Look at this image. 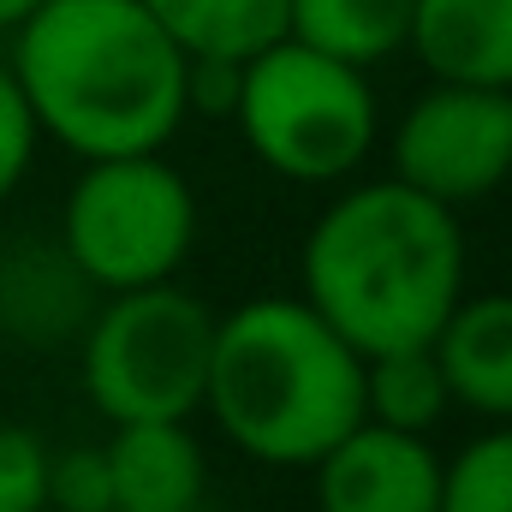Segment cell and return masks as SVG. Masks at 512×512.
Wrapping results in <instances>:
<instances>
[{
    "label": "cell",
    "instance_id": "3",
    "mask_svg": "<svg viewBox=\"0 0 512 512\" xmlns=\"http://www.w3.org/2000/svg\"><path fill=\"white\" fill-rule=\"evenodd\" d=\"M203 411L233 453L268 471H310L364 423V352L298 292H262L215 316Z\"/></svg>",
    "mask_w": 512,
    "mask_h": 512
},
{
    "label": "cell",
    "instance_id": "4",
    "mask_svg": "<svg viewBox=\"0 0 512 512\" xmlns=\"http://www.w3.org/2000/svg\"><path fill=\"white\" fill-rule=\"evenodd\" d=\"M227 120L262 173L310 191L358 179L382 143V102L370 72L298 36H274L251 60H239V90Z\"/></svg>",
    "mask_w": 512,
    "mask_h": 512
},
{
    "label": "cell",
    "instance_id": "7",
    "mask_svg": "<svg viewBox=\"0 0 512 512\" xmlns=\"http://www.w3.org/2000/svg\"><path fill=\"white\" fill-rule=\"evenodd\" d=\"M387 173L411 191L471 209L512 185V90L429 78L387 131Z\"/></svg>",
    "mask_w": 512,
    "mask_h": 512
},
{
    "label": "cell",
    "instance_id": "15",
    "mask_svg": "<svg viewBox=\"0 0 512 512\" xmlns=\"http://www.w3.org/2000/svg\"><path fill=\"white\" fill-rule=\"evenodd\" d=\"M453 411L447 376L435 364V346H405V352H376L364 358V417L387 429L435 435Z\"/></svg>",
    "mask_w": 512,
    "mask_h": 512
},
{
    "label": "cell",
    "instance_id": "1",
    "mask_svg": "<svg viewBox=\"0 0 512 512\" xmlns=\"http://www.w3.org/2000/svg\"><path fill=\"white\" fill-rule=\"evenodd\" d=\"M6 60L42 143L78 161L167 149L191 120V54L143 0H42Z\"/></svg>",
    "mask_w": 512,
    "mask_h": 512
},
{
    "label": "cell",
    "instance_id": "12",
    "mask_svg": "<svg viewBox=\"0 0 512 512\" xmlns=\"http://www.w3.org/2000/svg\"><path fill=\"white\" fill-rule=\"evenodd\" d=\"M405 54L429 78L512 90V0H417Z\"/></svg>",
    "mask_w": 512,
    "mask_h": 512
},
{
    "label": "cell",
    "instance_id": "17",
    "mask_svg": "<svg viewBox=\"0 0 512 512\" xmlns=\"http://www.w3.org/2000/svg\"><path fill=\"white\" fill-rule=\"evenodd\" d=\"M48 512H114V471L102 441L48 453Z\"/></svg>",
    "mask_w": 512,
    "mask_h": 512
},
{
    "label": "cell",
    "instance_id": "8",
    "mask_svg": "<svg viewBox=\"0 0 512 512\" xmlns=\"http://www.w3.org/2000/svg\"><path fill=\"white\" fill-rule=\"evenodd\" d=\"M441 447L435 435L352 423L316 465V512H441Z\"/></svg>",
    "mask_w": 512,
    "mask_h": 512
},
{
    "label": "cell",
    "instance_id": "13",
    "mask_svg": "<svg viewBox=\"0 0 512 512\" xmlns=\"http://www.w3.org/2000/svg\"><path fill=\"white\" fill-rule=\"evenodd\" d=\"M417 0H286V36L376 72L405 54Z\"/></svg>",
    "mask_w": 512,
    "mask_h": 512
},
{
    "label": "cell",
    "instance_id": "11",
    "mask_svg": "<svg viewBox=\"0 0 512 512\" xmlns=\"http://www.w3.org/2000/svg\"><path fill=\"white\" fill-rule=\"evenodd\" d=\"M429 346L447 376L453 411H471L483 423H512V286L465 292Z\"/></svg>",
    "mask_w": 512,
    "mask_h": 512
},
{
    "label": "cell",
    "instance_id": "21",
    "mask_svg": "<svg viewBox=\"0 0 512 512\" xmlns=\"http://www.w3.org/2000/svg\"><path fill=\"white\" fill-rule=\"evenodd\" d=\"M185 512H215V507H209V501H197V507H185Z\"/></svg>",
    "mask_w": 512,
    "mask_h": 512
},
{
    "label": "cell",
    "instance_id": "6",
    "mask_svg": "<svg viewBox=\"0 0 512 512\" xmlns=\"http://www.w3.org/2000/svg\"><path fill=\"white\" fill-rule=\"evenodd\" d=\"M203 203L167 149L84 161L60 203V245L96 280V292H131L179 280L197 251Z\"/></svg>",
    "mask_w": 512,
    "mask_h": 512
},
{
    "label": "cell",
    "instance_id": "20",
    "mask_svg": "<svg viewBox=\"0 0 512 512\" xmlns=\"http://www.w3.org/2000/svg\"><path fill=\"white\" fill-rule=\"evenodd\" d=\"M36 6H42V0H0V36H12V30H18Z\"/></svg>",
    "mask_w": 512,
    "mask_h": 512
},
{
    "label": "cell",
    "instance_id": "9",
    "mask_svg": "<svg viewBox=\"0 0 512 512\" xmlns=\"http://www.w3.org/2000/svg\"><path fill=\"white\" fill-rule=\"evenodd\" d=\"M102 292L72 262L60 233H36L0 251V334L24 352H66L90 328Z\"/></svg>",
    "mask_w": 512,
    "mask_h": 512
},
{
    "label": "cell",
    "instance_id": "16",
    "mask_svg": "<svg viewBox=\"0 0 512 512\" xmlns=\"http://www.w3.org/2000/svg\"><path fill=\"white\" fill-rule=\"evenodd\" d=\"M441 512H512V423H489L447 459Z\"/></svg>",
    "mask_w": 512,
    "mask_h": 512
},
{
    "label": "cell",
    "instance_id": "14",
    "mask_svg": "<svg viewBox=\"0 0 512 512\" xmlns=\"http://www.w3.org/2000/svg\"><path fill=\"white\" fill-rule=\"evenodd\" d=\"M191 60H251L286 36V0H143Z\"/></svg>",
    "mask_w": 512,
    "mask_h": 512
},
{
    "label": "cell",
    "instance_id": "10",
    "mask_svg": "<svg viewBox=\"0 0 512 512\" xmlns=\"http://www.w3.org/2000/svg\"><path fill=\"white\" fill-rule=\"evenodd\" d=\"M102 447L114 471V512H185L209 501V453L191 417L114 423Z\"/></svg>",
    "mask_w": 512,
    "mask_h": 512
},
{
    "label": "cell",
    "instance_id": "19",
    "mask_svg": "<svg viewBox=\"0 0 512 512\" xmlns=\"http://www.w3.org/2000/svg\"><path fill=\"white\" fill-rule=\"evenodd\" d=\"M36 149H42V131H36V114L12 78V60L0 54V203L18 197V185L30 179L36 167Z\"/></svg>",
    "mask_w": 512,
    "mask_h": 512
},
{
    "label": "cell",
    "instance_id": "18",
    "mask_svg": "<svg viewBox=\"0 0 512 512\" xmlns=\"http://www.w3.org/2000/svg\"><path fill=\"white\" fill-rule=\"evenodd\" d=\"M48 453L42 429L0 417V512H48Z\"/></svg>",
    "mask_w": 512,
    "mask_h": 512
},
{
    "label": "cell",
    "instance_id": "5",
    "mask_svg": "<svg viewBox=\"0 0 512 512\" xmlns=\"http://www.w3.org/2000/svg\"><path fill=\"white\" fill-rule=\"evenodd\" d=\"M209 346H215V310L191 286L155 280L108 292L72 352L84 399L108 423H143V417L203 411Z\"/></svg>",
    "mask_w": 512,
    "mask_h": 512
},
{
    "label": "cell",
    "instance_id": "2",
    "mask_svg": "<svg viewBox=\"0 0 512 512\" xmlns=\"http://www.w3.org/2000/svg\"><path fill=\"white\" fill-rule=\"evenodd\" d=\"M471 239L459 209L405 179H346L298 245V298L364 358L429 346L465 298Z\"/></svg>",
    "mask_w": 512,
    "mask_h": 512
}]
</instances>
